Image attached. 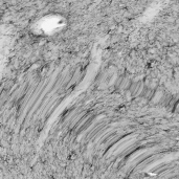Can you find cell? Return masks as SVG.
I'll return each mask as SVG.
<instances>
[{"instance_id": "1", "label": "cell", "mask_w": 179, "mask_h": 179, "mask_svg": "<svg viewBox=\"0 0 179 179\" xmlns=\"http://www.w3.org/2000/svg\"><path fill=\"white\" fill-rule=\"evenodd\" d=\"M174 112L176 113H179V101L175 104V107H174Z\"/></svg>"}]
</instances>
